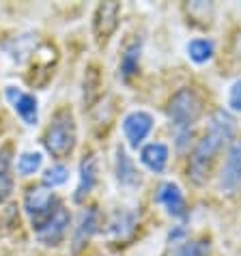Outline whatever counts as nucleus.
I'll use <instances>...</instances> for the list:
<instances>
[{
	"instance_id": "8",
	"label": "nucleus",
	"mask_w": 241,
	"mask_h": 256,
	"mask_svg": "<svg viewBox=\"0 0 241 256\" xmlns=\"http://www.w3.org/2000/svg\"><path fill=\"white\" fill-rule=\"evenodd\" d=\"M241 186V142H235L228 148V158L222 168V176H220V188L226 194H235Z\"/></svg>"
},
{
	"instance_id": "10",
	"label": "nucleus",
	"mask_w": 241,
	"mask_h": 256,
	"mask_svg": "<svg viewBox=\"0 0 241 256\" xmlns=\"http://www.w3.org/2000/svg\"><path fill=\"white\" fill-rule=\"evenodd\" d=\"M97 226H99V213H97L95 207H88V209L80 216V222H78V228H76V232H74V241H72V244H74V246H72L74 254H78L84 246L88 244V239L95 234Z\"/></svg>"
},
{
	"instance_id": "1",
	"label": "nucleus",
	"mask_w": 241,
	"mask_h": 256,
	"mask_svg": "<svg viewBox=\"0 0 241 256\" xmlns=\"http://www.w3.org/2000/svg\"><path fill=\"white\" fill-rule=\"evenodd\" d=\"M232 134H235V118H232L226 110L214 112V116L209 120L207 134H204L202 140L198 142L192 158H190L188 172H190V179H192L196 186H200V183L207 181L211 164H214L218 151L232 138Z\"/></svg>"
},
{
	"instance_id": "3",
	"label": "nucleus",
	"mask_w": 241,
	"mask_h": 256,
	"mask_svg": "<svg viewBox=\"0 0 241 256\" xmlns=\"http://www.w3.org/2000/svg\"><path fill=\"white\" fill-rule=\"evenodd\" d=\"M76 118L72 108H60L56 110V114L52 116L46 136H44V144L48 148V153H52L56 160H65L74 153L76 146Z\"/></svg>"
},
{
	"instance_id": "21",
	"label": "nucleus",
	"mask_w": 241,
	"mask_h": 256,
	"mask_svg": "<svg viewBox=\"0 0 241 256\" xmlns=\"http://www.w3.org/2000/svg\"><path fill=\"white\" fill-rule=\"evenodd\" d=\"M39 168H41V155L39 153H24L18 162V172L22 176L37 172Z\"/></svg>"
},
{
	"instance_id": "7",
	"label": "nucleus",
	"mask_w": 241,
	"mask_h": 256,
	"mask_svg": "<svg viewBox=\"0 0 241 256\" xmlns=\"http://www.w3.org/2000/svg\"><path fill=\"white\" fill-rule=\"evenodd\" d=\"M69 211L65 207H58L54 211V216L48 220V222L41 226V228H37L34 232H37V239L41 241L44 246H58L62 237H65L67 232V226H69Z\"/></svg>"
},
{
	"instance_id": "22",
	"label": "nucleus",
	"mask_w": 241,
	"mask_h": 256,
	"mask_svg": "<svg viewBox=\"0 0 241 256\" xmlns=\"http://www.w3.org/2000/svg\"><path fill=\"white\" fill-rule=\"evenodd\" d=\"M67 176H69V170L58 164V166H52L44 174V183L48 188H56V186H62V183L67 181Z\"/></svg>"
},
{
	"instance_id": "9",
	"label": "nucleus",
	"mask_w": 241,
	"mask_h": 256,
	"mask_svg": "<svg viewBox=\"0 0 241 256\" xmlns=\"http://www.w3.org/2000/svg\"><path fill=\"white\" fill-rule=\"evenodd\" d=\"M6 99L11 102L13 110L18 112L26 125H34L37 123V99L30 93H24V90H18L9 86L6 88Z\"/></svg>"
},
{
	"instance_id": "6",
	"label": "nucleus",
	"mask_w": 241,
	"mask_h": 256,
	"mask_svg": "<svg viewBox=\"0 0 241 256\" xmlns=\"http://www.w3.org/2000/svg\"><path fill=\"white\" fill-rule=\"evenodd\" d=\"M151 130H153V116L148 112L136 110L123 118V134L134 148L142 144V140L151 134Z\"/></svg>"
},
{
	"instance_id": "13",
	"label": "nucleus",
	"mask_w": 241,
	"mask_h": 256,
	"mask_svg": "<svg viewBox=\"0 0 241 256\" xmlns=\"http://www.w3.org/2000/svg\"><path fill=\"white\" fill-rule=\"evenodd\" d=\"M97 183V160L90 155V158H86L82 162L80 166V183H78V190L74 194V200L76 202H82L84 198H86L90 194V190L95 188Z\"/></svg>"
},
{
	"instance_id": "23",
	"label": "nucleus",
	"mask_w": 241,
	"mask_h": 256,
	"mask_svg": "<svg viewBox=\"0 0 241 256\" xmlns=\"http://www.w3.org/2000/svg\"><path fill=\"white\" fill-rule=\"evenodd\" d=\"M228 106H230L232 110L241 112V80H237V82L230 86V93H228Z\"/></svg>"
},
{
	"instance_id": "4",
	"label": "nucleus",
	"mask_w": 241,
	"mask_h": 256,
	"mask_svg": "<svg viewBox=\"0 0 241 256\" xmlns=\"http://www.w3.org/2000/svg\"><path fill=\"white\" fill-rule=\"evenodd\" d=\"M54 204H56V196L50 190H46V188H30L28 190V194L24 198V209L28 213V218L32 220L34 230L41 228V226L54 216V211L58 209V207L52 209Z\"/></svg>"
},
{
	"instance_id": "11",
	"label": "nucleus",
	"mask_w": 241,
	"mask_h": 256,
	"mask_svg": "<svg viewBox=\"0 0 241 256\" xmlns=\"http://www.w3.org/2000/svg\"><path fill=\"white\" fill-rule=\"evenodd\" d=\"M158 202L164 204L166 211L170 213V216L174 218H183L186 216V198H183L181 190L176 183H164V186H160V192H158Z\"/></svg>"
},
{
	"instance_id": "2",
	"label": "nucleus",
	"mask_w": 241,
	"mask_h": 256,
	"mask_svg": "<svg viewBox=\"0 0 241 256\" xmlns=\"http://www.w3.org/2000/svg\"><path fill=\"white\" fill-rule=\"evenodd\" d=\"M200 112H202V102L192 88H181L179 93H174V97L170 99L168 118L174 130L179 148H186V142L192 136V127L198 120V116H200Z\"/></svg>"
},
{
	"instance_id": "16",
	"label": "nucleus",
	"mask_w": 241,
	"mask_h": 256,
	"mask_svg": "<svg viewBox=\"0 0 241 256\" xmlns=\"http://www.w3.org/2000/svg\"><path fill=\"white\" fill-rule=\"evenodd\" d=\"M136 228V216L132 211H116L110 220V234L116 239L130 237Z\"/></svg>"
},
{
	"instance_id": "17",
	"label": "nucleus",
	"mask_w": 241,
	"mask_h": 256,
	"mask_svg": "<svg viewBox=\"0 0 241 256\" xmlns=\"http://www.w3.org/2000/svg\"><path fill=\"white\" fill-rule=\"evenodd\" d=\"M99 88H102V76L95 65H90L84 74V102L86 106H93V102L99 97Z\"/></svg>"
},
{
	"instance_id": "15",
	"label": "nucleus",
	"mask_w": 241,
	"mask_h": 256,
	"mask_svg": "<svg viewBox=\"0 0 241 256\" xmlns=\"http://www.w3.org/2000/svg\"><path fill=\"white\" fill-rule=\"evenodd\" d=\"M116 179L123 186H136V183H140L136 166L130 160V155L125 153V148H120V146L116 148Z\"/></svg>"
},
{
	"instance_id": "20",
	"label": "nucleus",
	"mask_w": 241,
	"mask_h": 256,
	"mask_svg": "<svg viewBox=\"0 0 241 256\" xmlns=\"http://www.w3.org/2000/svg\"><path fill=\"white\" fill-rule=\"evenodd\" d=\"M170 256H209V241L207 239L186 241L179 248H174V252Z\"/></svg>"
},
{
	"instance_id": "18",
	"label": "nucleus",
	"mask_w": 241,
	"mask_h": 256,
	"mask_svg": "<svg viewBox=\"0 0 241 256\" xmlns=\"http://www.w3.org/2000/svg\"><path fill=\"white\" fill-rule=\"evenodd\" d=\"M138 62H140V44H132L125 50L123 58H120V76H123V80H130L136 74Z\"/></svg>"
},
{
	"instance_id": "14",
	"label": "nucleus",
	"mask_w": 241,
	"mask_h": 256,
	"mask_svg": "<svg viewBox=\"0 0 241 256\" xmlns=\"http://www.w3.org/2000/svg\"><path fill=\"white\" fill-rule=\"evenodd\" d=\"M140 160H142V164L151 172H162L168 164V146L162 144V142H151V144H146L142 148Z\"/></svg>"
},
{
	"instance_id": "5",
	"label": "nucleus",
	"mask_w": 241,
	"mask_h": 256,
	"mask_svg": "<svg viewBox=\"0 0 241 256\" xmlns=\"http://www.w3.org/2000/svg\"><path fill=\"white\" fill-rule=\"evenodd\" d=\"M118 18H120V4L118 2H102L95 11L93 20V32L97 46H106L110 37L118 28Z\"/></svg>"
},
{
	"instance_id": "19",
	"label": "nucleus",
	"mask_w": 241,
	"mask_h": 256,
	"mask_svg": "<svg viewBox=\"0 0 241 256\" xmlns=\"http://www.w3.org/2000/svg\"><path fill=\"white\" fill-rule=\"evenodd\" d=\"M188 54L194 62L202 65V62L211 60V56H214V44H211L209 39H194V41H190V46H188Z\"/></svg>"
},
{
	"instance_id": "12",
	"label": "nucleus",
	"mask_w": 241,
	"mask_h": 256,
	"mask_svg": "<svg viewBox=\"0 0 241 256\" xmlns=\"http://www.w3.org/2000/svg\"><path fill=\"white\" fill-rule=\"evenodd\" d=\"M11 164H13V144L0 146V204L6 202L13 194V174H11Z\"/></svg>"
}]
</instances>
